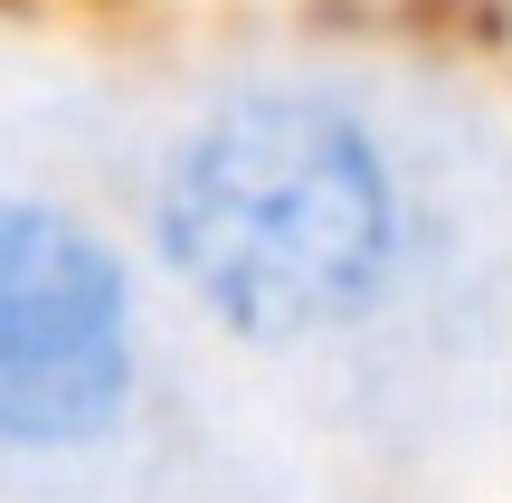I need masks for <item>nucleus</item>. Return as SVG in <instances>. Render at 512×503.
Segmentation results:
<instances>
[{"instance_id": "nucleus-1", "label": "nucleus", "mask_w": 512, "mask_h": 503, "mask_svg": "<svg viewBox=\"0 0 512 503\" xmlns=\"http://www.w3.org/2000/svg\"><path fill=\"white\" fill-rule=\"evenodd\" d=\"M143 247L228 342L313 352L399 295L418 200L361 95L256 76L162 143L143 181Z\"/></svg>"}, {"instance_id": "nucleus-2", "label": "nucleus", "mask_w": 512, "mask_h": 503, "mask_svg": "<svg viewBox=\"0 0 512 503\" xmlns=\"http://www.w3.org/2000/svg\"><path fill=\"white\" fill-rule=\"evenodd\" d=\"M152 285L143 257L57 190L0 200V447L10 466L95 456L143 418Z\"/></svg>"}]
</instances>
